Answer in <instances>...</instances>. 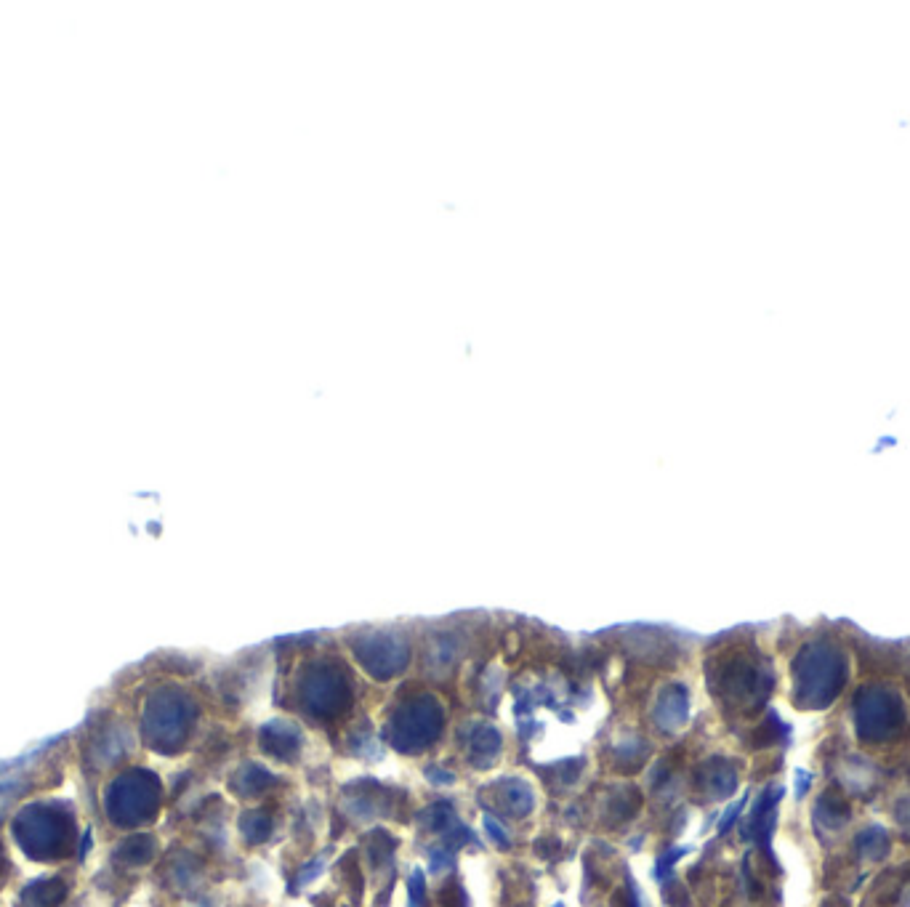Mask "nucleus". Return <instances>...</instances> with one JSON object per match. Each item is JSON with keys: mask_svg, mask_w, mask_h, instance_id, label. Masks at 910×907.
Returning a JSON list of instances; mask_svg holds the SVG:
<instances>
[{"mask_svg": "<svg viewBox=\"0 0 910 907\" xmlns=\"http://www.w3.org/2000/svg\"><path fill=\"white\" fill-rule=\"evenodd\" d=\"M14 836L32 860H56L70 852L75 828L59 806L32 804L16 817Z\"/></svg>", "mask_w": 910, "mask_h": 907, "instance_id": "obj_1", "label": "nucleus"}, {"mask_svg": "<svg viewBox=\"0 0 910 907\" xmlns=\"http://www.w3.org/2000/svg\"><path fill=\"white\" fill-rule=\"evenodd\" d=\"M421 902H424V876L416 870L410 878V907H421Z\"/></svg>", "mask_w": 910, "mask_h": 907, "instance_id": "obj_7", "label": "nucleus"}, {"mask_svg": "<svg viewBox=\"0 0 910 907\" xmlns=\"http://www.w3.org/2000/svg\"><path fill=\"white\" fill-rule=\"evenodd\" d=\"M485 828L490 830V836H493L495 844H501V846H509L511 844L509 836H506V830H503V825H498V822H495L493 817H485Z\"/></svg>", "mask_w": 910, "mask_h": 907, "instance_id": "obj_9", "label": "nucleus"}, {"mask_svg": "<svg viewBox=\"0 0 910 907\" xmlns=\"http://www.w3.org/2000/svg\"><path fill=\"white\" fill-rule=\"evenodd\" d=\"M64 892H67V889H64L62 881H56V878L38 881V884H32L24 889L22 907H56L64 900Z\"/></svg>", "mask_w": 910, "mask_h": 907, "instance_id": "obj_4", "label": "nucleus"}, {"mask_svg": "<svg viewBox=\"0 0 910 907\" xmlns=\"http://www.w3.org/2000/svg\"><path fill=\"white\" fill-rule=\"evenodd\" d=\"M11 790H19V785H14V782H3V785H0V798L11 796Z\"/></svg>", "mask_w": 910, "mask_h": 907, "instance_id": "obj_10", "label": "nucleus"}, {"mask_svg": "<svg viewBox=\"0 0 910 907\" xmlns=\"http://www.w3.org/2000/svg\"><path fill=\"white\" fill-rule=\"evenodd\" d=\"M860 849H863V854H871L873 860H879L887 852V833L881 828L865 830L863 836H860Z\"/></svg>", "mask_w": 910, "mask_h": 907, "instance_id": "obj_6", "label": "nucleus"}, {"mask_svg": "<svg viewBox=\"0 0 910 907\" xmlns=\"http://www.w3.org/2000/svg\"><path fill=\"white\" fill-rule=\"evenodd\" d=\"M453 854L445 852V849H434L432 852V870L434 873H442V870H448L453 865Z\"/></svg>", "mask_w": 910, "mask_h": 907, "instance_id": "obj_8", "label": "nucleus"}, {"mask_svg": "<svg viewBox=\"0 0 910 907\" xmlns=\"http://www.w3.org/2000/svg\"><path fill=\"white\" fill-rule=\"evenodd\" d=\"M120 860L131 862V865H142L152 857V838L147 836H134L128 838L126 844H120L118 849Z\"/></svg>", "mask_w": 910, "mask_h": 907, "instance_id": "obj_5", "label": "nucleus"}, {"mask_svg": "<svg viewBox=\"0 0 910 907\" xmlns=\"http://www.w3.org/2000/svg\"><path fill=\"white\" fill-rule=\"evenodd\" d=\"M189 705L176 692H160L144 713V737L160 751H171L187 735Z\"/></svg>", "mask_w": 910, "mask_h": 907, "instance_id": "obj_3", "label": "nucleus"}, {"mask_svg": "<svg viewBox=\"0 0 910 907\" xmlns=\"http://www.w3.org/2000/svg\"><path fill=\"white\" fill-rule=\"evenodd\" d=\"M160 801V785L155 777L144 769H134L120 775L112 782L110 793H107V812L112 822L118 825H139V822L150 820Z\"/></svg>", "mask_w": 910, "mask_h": 907, "instance_id": "obj_2", "label": "nucleus"}]
</instances>
